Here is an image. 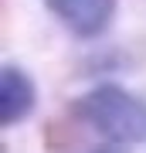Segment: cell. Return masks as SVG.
<instances>
[{"mask_svg":"<svg viewBox=\"0 0 146 153\" xmlns=\"http://www.w3.org/2000/svg\"><path fill=\"white\" fill-rule=\"evenodd\" d=\"M75 116L102 140L136 146L146 143V102L122 85H95L75 102Z\"/></svg>","mask_w":146,"mask_h":153,"instance_id":"6da1fadb","label":"cell"},{"mask_svg":"<svg viewBox=\"0 0 146 153\" xmlns=\"http://www.w3.org/2000/svg\"><path fill=\"white\" fill-rule=\"evenodd\" d=\"M44 7L78 38L102 34L116 14V0H44Z\"/></svg>","mask_w":146,"mask_h":153,"instance_id":"7a4b0ae2","label":"cell"},{"mask_svg":"<svg viewBox=\"0 0 146 153\" xmlns=\"http://www.w3.org/2000/svg\"><path fill=\"white\" fill-rule=\"evenodd\" d=\"M34 102H38V88H34L31 75L21 65L7 61L0 68V123L4 126L24 123L34 112Z\"/></svg>","mask_w":146,"mask_h":153,"instance_id":"3957f363","label":"cell"},{"mask_svg":"<svg viewBox=\"0 0 146 153\" xmlns=\"http://www.w3.org/2000/svg\"><path fill=\"white\" fill-rule=\"evenodd\" d=\"M92 153H122V150H119V143H112V146H99V150H92Z\"/></svg>","mask_w":146,"mask_h":153,"instance_id":"277c9868","label":"cell"}]
</instances>
